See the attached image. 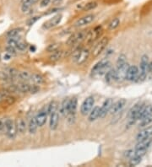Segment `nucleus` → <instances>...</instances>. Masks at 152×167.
<instances>
[{
  "instance_id": "a211bd4d",
  "label": "nucleus",
  "mask_w": 152,
  "mask_h": 167,
  "mask_svg": "<svg viewBox=\"0 0 152 167\" xmlns=\"http://www.w3.org/2000/svg\"><path fill=\"white\" fill-rule=\"evenodd\" d=\"M89 56H90V50L87 48H82V50H81V52L79 53L78 58L76 59L75 63L77 64H79V65L83 64L84 63H86L88 60Z\"/></svg>"
},
{
  "instance_id": "2eb2a0df",
  "label": "nucleus",
  "mask_w": 152,
  "mask_h": 167,
  "mask_svg": "<svg viewBox=\"0 0 152 167\" xmlns=\"http://www.w3.org/2000/svg\"><path fill=\"white\" fill-rule=\"evenodd\" d=\"M128 67H129V65L127 63L126 64L116 69V75H117V80L118 81H122L123 79H125Z\"/></svg>"
},
{
  "instance_id": "de8ad7c7",
  "label": "nucleus",
  "mask_w": 152,
  "mask_h": 167,
  "mask_svg": "<svg viewBox=\"0 0 152 167\" xmlns=\"http://www.w3.org/2000/svg\"><path fill=\"white\" fill-rule=\"evenodd\" d=\"M125 155H126V157L130 159V158H132V157L134 155V149H129V150H128L127 152H126Z\"/></svg>"
},
{
  "instance_id": "f03ea898",
  "label": "nucleus",
  "mask_w": 152,
  "mask_h": 167,
  "mask_svg": "<svg viewBox=\"0 0 152 167\" xmlns=\"http://www.w3.org/2000/svg\"><path fill=\"white\" fill-rule=\"evenodd\" d=\"M149 69H150V63H149L148 57L146 55H143L140 60V70L137 80L138 81L144 80L147 76Z\"/></svg>"
},
{
  "instance_id": "6ab92c4d",
  "label": "nucleus",
  "mask_w": 152,
  "mask_h": 167,
  "mask_svg": "<svg viewBox=\"0 0 152 167\" xmlns=\"http://www.w3.org/2000/svg\"><path fill=\"white\" fill-rule=\"evenodd\" d=\"M58 122H59V115L57 111H55L50 115L49 126L52 130H55L58 127Z\"/></svg>"
},
{
  "instance_id": "4468645a",
  "label": "nucleus",
  "mask_w": 152,
  "mask_h": 167,
  "mask_svg": "<svg viewBox=\"0 0 152 167\" xmlns=\"http://www.w3.org/2000/svg\"><path fill=\"white\" fill-rule=\"evenodd\" d=\"M47 116H48V113H47L46 108L41 110L37 113V115L36 116V120H37L38 127H42L45 124L47 119Z\"/></svg>"
},
{
  "instance_id": "aec40b11",
  "label": "nucleus",
  "mask_w": 152,
  "mask_h": 167,
  "mask_svg": "<svg viewBox=\"0 0 152 167\" xmlns=\"http://www.w3.org/2000/svg\"><path fill=\"white\" fill-rule=\"evenodd\" d=\"M69 108H70V100L69 99H64L62 101L60 106H59V113L62 116H68Z\"/></svg>"
},
{
  "instance_id": "f257e3e1",
  "label": "nucleus",
  "mask_w": 152,
  "mask_h": 167,
  "mask_svg": "<svg viewBox=\"0 0 152 167\" xmlns=\"http://www.w3.org/2000/svg\"><path fill=\"white\" fill-rule=\"evenodd\" d=\"M151 143V138H148V139H144V140L139 141V143L136 144L135 149H134V155H138V156L143 157L145 155L147 149L150 147Z\"/></svg>"
},
{
  "instance_id": "4be33fe9",
  "label": "nucleus",
  "mask_w": 152,
  "mask_h": 167,
  "mask_svg": "<svg viewBox=\"0 0 152 167\" xmlns=\"http://www.w3.org/2000/svg\"><path fill=\"white\" fill-rule=\"evenodd\" d=\"M99 114H100V107L99 106H95L92 108L91 112L89 113L88 116V120L89 122H94L99 117Z\"/></svg>"
},
{
  "instance_id": "b1692460",
  "label": "nucleus",
  "mask_w": 152,
  "mask_h": 167,
  "mask_svg": "<svg viewBox=\"0 0 152 167\" xmlns=\"http://www.w3.org/2000/svg\"><path fill=\"white\" fill-rule=\"evenodd\" d=\"M106 81L108 84H111L113 81H116L117 80V75H116V69H111L107 72L106 74Z\"/></svg>"
},
{
  "instance_id": "e433bc0d",
  "label": "nucleus",
  "mask_w": 152,
  "mask_h": 167,
  "mask_svg": "<svg viewBox=\"0 0 152 167\" xmlns=\"http://www.w3.org/2000/svg\"><path fill=\"white\" fill-rule=\"evenodd\" d=\"M22 31V29L21 28H15V29H12V30H10L9 31H8V33H7V37H8V38H12V37H16L20 33H21V31Z\"/></svg>"
},
{
  "instance_id": "ea45409f",
  "label": "nucleus",
  "mask_w": 152,
  "mask_h": 167,
  "mask_svg": "<svg viewBox=\"0 0 152 167\" xmlns=\"http://www.w3.org/2000/svg\"><path fill=\"white\" fill-rule=\"evenodd\" d=\"M18 40H17V37H12V38H9L8 40V45L11 46L13 47H17V45H18Z\"/></svg>"
},
{
  "instance_id": "c03bdc74",
  "label": "nucleus",
  "mask_w": 152,
  "mask_h": 167,
  "mask_svg": "<svg viewBox=\"0 0 152 167\" xmlns=\"http://www.w3.org/2000/svg\"><path fill=\"white\" fill-rule=\"evenodd\" d=\"M40 19V17L39 16H35V17H32V18H31L29 21H27V24L29 25V26H31V25H32V24H34L36 22H37L38 20Z\"/></svg>"
},
{
  "instance_id": "7ed1b4c3",
  "label": "nucleus",
  "mask_w": 152,
  "mask_h": 167,
  "mask_svg": "<svg viewBox=\"0 0 152 167\" xmlns=\"http://www.w3.org/2000/svg\"><path fill=\"white\" fill-rule=\"evenodd\" d=\"M87 34H88V32L86 31H79V32L74 33L73 35H71L69 37V39L67 41V45L74 46L77 43L81 42L85 39H86Z\"/></svg>"
},
{
  "instance_id": "37998d69",
  "label": "nucleus",
  "mask_w": 152,
  "mask_h": 167,
  "mask_svg": "<svg viewBox=\"0 0 152 167\" xmlns=\"http://www.w3.org/2000/svg\"><path fill=\"white\" fill-rule=\"evenodd\" d=\"M18 50H20V51H25V49L27 48V44L25 43V42H18V45H17L16 47Z\"/></svg>"
},
{
  "instance_id": "9d476101",
  "label": "nucleus",
  "mask_w": 152,
  "mask_h": 167,
  "mask_svg": "<svg viewBox=\"0 0 152 167\" xmlns=\"http://www.w3.org/2000/svg\"><path fill=\"white\" fill-rule=\"evenodd\" d=\"M140 73V70L137 66L132 65L128 67L125 79L128 81H136Z\"/></svg>"
},
{
  "instance_id": "2f4dec72",
  "label": "nucleus",
  "mask_w": 152,
  "mask_h": 167,
  "mask_svg": "<svg viewBox=\"0 0 152 167\" xmlns=\"http://www.w3.org/2000/svg\"><path fill=\"white\" fill-rule=\"evenodd\" d=\"M142 160V157L141 156H138V155H134L132 158L129 159V165L130 166H135L138 165L141 162Z\"/></svg>"
},
{
  "instance_id": "a19ab883",
  "label": "nucleus",
  "mask_w": 152,
  "mask_h": 167,
  "mask_svg": "<svg viewBox=\"0 0 152 167\" xmlns=\"http://www.w3.org/2000/svg\"><path fill=\"white\" fill-rule=\"evenodd\" d=\"M4 102L7 104V105H13L15 102V98L13 97V96H8V95H7L6 97L4 99Z\"/></svg>"
},
{
  "instance_id": "c9c22d12",
  "label": "nucleus",
  "mask_w": 152,
  "mask_h": 167,
  "mask_svg": "<svg viewBox=\"0 0 152 167\" xmlns=\"http://www.w3.org/2000/svg\"><path fill=\"white\" fill-rule=\"evenodd\" d=\"M119 24V19H118V18H115V19H113V20L109 23V24H108V29L111 30V31H113V30H115L116 28H118Z\"/></svg>"
},
{
  "instance_id": "79ce46f5",
  "label": "nucleus",
  "mask_w": 152,
  "mask_h": 167,
  "mask_svg": "<svg viewBox=\"0 0 152 167\" xmlns=\"http://www.w3.org/2000/svg\"><path fill=\"white\" fill-rule=\"evenodd\" d=\"M6 52L8 54H10V55H12V56H15V55H16V51H15V47H13L11 46H8V47H6Z\"/></svg>"
},
{
  "instance_id": "f8f14e48",
  "label": "nucleus",
  "mask_w": 152,
  "mask_h": 167,
  "mask_svg": "<svg viewBox=\"0 0 152 167\" xmlns=\"http://www.w3.org/2000/svg\"><path fill=\"white\" fill-rule=\"evenodd\" d=\"M127 103V101L125 99H120L118 101L113 103V105L112 106L111 110H110V113L112 115L118 114V112L122 111L123 109L124 108V106Z\"/></svg>"
},
{
  "instance_id": "a18cd8bd",
  "label": "nucleus",
  "mask_w": 152,
  "mask_h": 167,
  "mask_svg": "<svg viewBox=\"0 0 152 167\" xmlns=\"http://www.w3.org/2000/svg\"><path fill=\"white\" fill-rule=\"evenodd\" d=\"M39 87L37 85H31V90H30V93L31 94H36L39 91Z\"/></svg>"
},
{
  "instance_id": "c756f323",
  "label": "nucleus",
  "mask_w": 152,
  "mask_h": 167,
  "mask_svg": "<svg viewBox=\"0 0 152 167\" xmlns=\"http://www.w3.org/2000/svg\"><path fill=\"white\" fill-rule=\"evenodd\" d=\"M32 5L33 4L31 0H24L22 4H21V10H22V12L25 13L27 12V11H29L30 8H31Z\"/></svg>"
},
{
  "instance_id": "dca6fc26",
  "label": "nucleus",
  "mask_w": 152,
  "mask_h": 167,
  "mask_svg": "<svg viewBox=\"0 0 152 167\" xmlns=\"http://www.w3.org/2000/svg\"><path fill=\"white\" fill-rule=\"evenodd\" d=\"M152 136V126L145 127L142 131H140V133L136 136V139L137 141H141L144 139H148V138H151Z\"/></svg>"
},
{
  "instance_id": "ddd939ff",
  "label": "nucleus",
  "mask_w": 152,
  "mask_h": 167,
  "mask_svg": "<svg viewBox=\"0 0 152 167\" xmlns=\"http://www.w3.org/2000/svg\"><path fill=\"white\" fill-rule=\"evenodd\" d=\"M95 20L94 14H87L86 16L79 19L78 21L74 23V27H82L85 25L91 24L92 21Z\"/></svg>"
},
{
  "instance_id": "423d86ee",
  "label": "nucleus",
  "mask_w": 152,
  "mask_h": 167,
  "mask_svg": "<svg viewBox=\"0 0 152 167\" xmlns=\"http://www.w3.org/2000/svg\"><path fill=\"white\" fill-rule=\"evenodd\" d=\"M4 127L6 130V134L8 139H15L16 134V125H15V122L11 119H7L4 122Z\"/></svg>"
},
{
  "instance_id": "09e8293b",
  "label": "nucleus",
  "mask_w": 152,
  "mask_h": 167,
  "mask_svg": "<svg viewBox=\"0 0 152 167\" xmlns=\"http://www.w3.org/2000/svg\"><path fill=\"white\" fill-rule=\"evenodd\" d=\"M10 57H11V55H10V54H8V53H7L6 55H4V59H6V60L10 59Z\"/></svg>"
},
{
  "instance_id": "58836bf2",
  "label": "nucleus",
  "mask_w": 152,
  "mask_h": 167,
  "mask_svg": "<svg viewBox=\"0 0 152 167\" xmlns=\"http://www.w3.org/2000/svg\"><path fill=\"white\" fill-rule=\"evenodd\" d=\"M60 47V43H53V44H50L47 47V51L50 52V53H53L58 50Z\"/></svg>"
},
{
  "instance_id": "393cba45",
  "label": "nucleus",
  "mask_w": 152,
  "mask_h": 167,
  "mask_svg": "<svg viewBox=\"0 0 152 167\" xmlns=\"http://www.w3.org/2000/svg\"><path fill=\"white\" fill-rule=\"evenodd\" d=\"M31 81H33V83L35 85H42V84L45 83L44 77L42 75H41V74H39V73H33L32 75H31Z\"/></svg>"
},
{
  "instance_id": "603ef678",
  "label": "nucleus",
  "mask_w": 152,
  "mask_h": 167,
  "mask_svg": "<svg viewBox=\"0 0 152 167\" xmlns=\"http://www.w3.org/2000/svg\"><path fill=\"white\" fill-rule=\"evenodd\" d=\"M31 3H32V4L34 5L35 4H37V3L38 2V1H39V0H31Z\"/></svg>"
},
{
  "instance_id": "c85d7f7f",
  "label": "nucleus",
  "mask_w": 152,
  "mask_h": 167,
  "mask_svg": "<svg viewBox=\"0 0 152 167\" xmlns=\"http://www.w3.org/2000/svg\"><path fill=\"white\" fill-rule=\"evenodd\" d=\"M112 67H111V63L108 62L107 63H106L105 65L103 66L102 68L101 69L99 70L98 73H96V75L95 76H102V75H105L106 73L109 71V70L111 69Z\"/></svg>"
},
{
  "instance_id": "8fccbe9b",
  "label": "nucleus",
  "mask_w": 152,
  "mask_h": 167,
  "mask_svg": "<svg viewBox=\"0 0 152 167\" xmlns=\"http://www.w3.org/2000/svg\"><path fill=\"white\" fill-rule=\"evenodd\" d=\"M4 127V122H3L1 120H0V131L3 129V127Z\"/></svg>"
},
{
  "instance_id": "39448f33",
  "label": "nucleus",
  "mask_w": 152,
  "mask_h": 167,
  "mask_svg": "<svg viewBox=\"0 0 152 167\" xmlns=\"http://www.w3.org/2000/svg\"><path fill=\"white\" fill-rule=\"evenodd\" d=\"M95 104V100L93 96H89L87 97L81 105L80 107V112L83 116H86L89 115V113L91 112V111L93 108V106Z\"/></svg>"
},
{
  "instance_id": "4c0bfd02",
  "label": "nucleus",
  "mask_w": 152,
  "mask_h": 167,
  "mask_svg": "<svg viewBox=\"0 0 152 167\" xmlns=\"http://www.w3.org/2000/svg\"><path fill=\"white\" fill-rule=\"evenodd\" d=\"M18 78H20V79L23 80V81H28L31 79V75L28 72H25V71H23V72H21L18 74Z\"/></svg>"
},
{
  "instance_id": "0eeeda50",
  "label": "nucleus",
  "mask_w": 152,
  "mask_h": 167,
  "mask_svg": "<svg viewBox=\"0 0 152 167\" xmlns=\"http://www.w3.org/2000/svg\"><path fill=\"white\" fill-rule=\"evenodd\" d=\"M108 42H109V38L108 37H103V38H102L98 43L95 45L94 50L92 52L93 57H98L100 54H102L103 51L105 50V48L107 47Z\"/></svg>"
},
{
  "instance_id": "bb28decb",
  "label": "nucleus",
  "mask_w": 152,
  "mask_h": 167,
  "mask_svg": "<svg viewBox=\"0 0 152 167\" xmlns=\"http://www.w3.org/2000/svg\"><path fill=\"white\" fill-rule=\"evenodd\" d=\"M63 52L62 50H59V49L57 50V51H55V52H53V53L50 55L49 60L52 62L58 61L63 57Z\"/></svg>"
},
{
  "instance_id": "cd10ccee",
  "label": "nucleus",
  "mask_w": 152,
  "mask_h": 167,
  "mask_svg": "<svg viewBox=\"0 0 152 167\" xmlns=\"http://www.w3.org/2000/svg\"><path fill=\"white\" fill-rule=\"evenodd\" d=\"M17 90L19 92H22V93H27V92H30V90H31V85L29 84H26L25 82H23V83H21L19 85H17Z\"/></svg>"
},
{
  "instance_id": "6e6552de",
  "label": "nucleus",
  "mask_w": 152,
  "mask_h": 167,
  "mask_svg": "<svg viewBox=\"0 0 152 167\" xmlns=\"http://www.w3.org/2000/svg\"><path fill=\"white\" fill-rule=\"evenodd\" d=\"M77 106H78V101L76 98H73L70 100V108H69V114H68V121L72 123L74 122L75 118V113L77 110Z\"/></svg>"
},
{
  "instance_id": "f704fd0d",
  "label": "nucleus",
  "mask_w": 152,
  "mask_h": 167,
  "mask_svg": "<svg viewBox=\"0 0 152 167\" xmlns=\"http://www.w3.org/2000/svg\"><path fill=\"white\" fill-rule=\"evenodd\" d=\"M97 5L98 4L96 3V2H95V1H92V2H89V3H87L85 6H84V8H83V10L84 11H89V10H92V9H94L97 7Z\"/></svg>"
},
{
  "instance_id": "9b49d317",
  "label": "nucleus",
  "mask_w": 152,
  "mask_h": 167,
  "mask_svg": "<svg viewBox=\"0 0 152 167\" xmlns=\"http://www.w3.org/2000/svg\"><path fill=\"white\" fill-rule=\"evenodd\" d=\"M101 33H102V26H97V27L93 29L91 31H89L86 37L87 43L90 44V43L94 42L101 35Z\"/></svg>"
},
{
  "instance_id": "72a5a7b5",
  "label": "nucleus",
  "mask_w": 152,
  "mask_h": 167,
  "mask_svg": "<svg viewBox=\"0 0 152 167\" xmlns=\"http://www.w3.org/2000/svg\"><path fill=\"white\" fill-rule=\"evenodd\" d=\"M126 63H127V57L124 54H120L119 57H118V60H117V68L121 67Z\"/></svg>"
},
{
  "instance_id": "473e14b6",
  "label": "nucleus",
  "mask_w": 152,
  "mask_h": 167,
  "mask_svg": "<svg viewBox=\"0 0 152 167\" xmlns=\"http://www.w3.org/2000/svg\"><path fill=\"white\" fill-rule=\"evenodd\" d=\"M151 122H152V114L148 116V117H144V118H143L142 120H140V127H147L149 126Z\"/></svg>"
},
{
  "instance_id": "f3484780",
  "label": "nucleus",
  "mask_w": 152,
  "mask_h": 167,
  "mask_svg": "<svg viewBox=\"0 0 152 167\" xmlns=\"http://www.w3.org/2000/svg\"><path fill=\"white\" fill-rule=\"evenodd\" d=\"M62 14H58V15H56V16L53 17L51 20L47 21V22H46L44 25H43V28L47 29V30H48V29L53 28V27H55L56 25H58L62 21Z\"/></svg>"
},
{
  "instance_id": "3c124183",
  "label": "nucleus",
  "mask_w": 152,
  "mask_h": 167,
  "mask_svg": "<svg viewBox=\"0 0 152 167\" xmlns=\"http://www.w3.org/2000/svg\"><path fill=\"white\" fill-rule=\"evenodd\" d=\"M62 0H53V3L54 4H59V3H61Z\"/></svg>"
},
{
  "instance_id": "5701e85b",
  "label": "nucleus",
  "mask_w": 152,
  "mask_h": 167,
  "mask_svg": "<svg viewBox=\"0 0 152 167\" xmlns=\"http://www.w3.org/2000/svg\"><path fill=\"white\" fill-rule=\"evenodd\" d=\"M26 122L24 119L19 118L16 122V129L18 133H25L26 131Z\"/></svg>"
},
{
  "instance_id": "a878e982",
  "label": "nucleus",
  "mask_w": 152,
  "mask_h": 167,
  "mask_svg": "<svg viewBox=\"0 0 152 167\" xmlns=\"http://www.w3.org/2000/svg\"><path fill=\"white\" fill-rule=\"evenodd\" d=\"M37 127H38V125H37V120H36V117H31L30 120L29 124H28V131L31 134H34L37 132Z\"/></svg>"
},
{
  "instance_id": "20e7f679",
  "label": "nucleus",
  "mask_w": 152,
  "mask_h": 167,
  "mask_svg": "<svg viewBox=\"0 0 152 167\" xmlns=\"http://www.w3.org/2000/svg\"><path fill=\"white\" fill-rule=\"evenodd\" d=\"M142 103H137L136 105L132 107L128 113V123L129 125L134 124V122L139 118V114H140V111L142 106Z\"/></svg>"
},
{
  "instance_id": "1a4fd4ad",
  "label": "nucleus",
  "mask_w": 152,
  "mask_h": 167,
  "mask_svg": "<svg viewBox=\"0 0 152 167\" xmlns=\"http://www.w3.org/2000/svg\"><path fill=\"white\" fill-rule=\"evenodd\" d=\"M112 105H113V101H112V99H111V98L107 99L102 104V107L100 108L99 117H100V118H104V117L110 112V110H111Z\"/></svg>"
},
{
  "instance_id": "49530a36",
  "label": "nucleus",
  "mask_w": 152,
  "mask_h": 167,
  "mask_svg": "<svg viewBox=\"0 0 152 167\" xmlns=\"http://www.w3.org/2000/svg\"><path fill=\"white\" fill-rule=\"evenodd\" d=\"M50 2H51V0H41L40 6H41V8L47 7V6H48V5H49Z\"/></svg>"
},
{
  "instance_id": "412c9836",
  "label": "nucleus",
  "mask_w": 152,
  "mask_h": 167,
  "mask_svg": "<svg viewBox=\"0 0 152 167\" xmlns=\"http://www.w3.org/2000/svg\"><path fill=\"white\" fill-rule=\"evenodd\" d=\"M108 59L107 58H103V59H102L101 61H99L92 68V69H91V74L93 75V76H95L96 75V73H98V71L102 68L103 66L105 65L106 63H108Z\"/></svg>"
},
{
  "instance_id": "864d4df0",
  "label": "nucleus",
  "mask_w": 152,
  "mask_h": 167,
  "mask_svg": "<svg viewBox=\"0 0 152 167\" xmlns=\"http://www.w3.org/2000/svg\"><path fill=\"white\" fill-rule=\"evenodd\" d=\"M0 60H1V56H0Z\"/></svg>"
},
{
  "instance_id": "7c9ffc66",
  "label": "nucleus",
  "mask_w": 152,
  "mask_h": 167,
  "mask_svg": "<svg viewBox=\"0 0 152 167\" xmlns=\"http://www.w3.org/2000/svg\"><path fill=\"white\" fill-rule=\"evenodd\" d=\"M47 113L48 115H51L52 113H53L55 111H57V109H58V104H57V102L53 101L50 103L48 106H47Z\"/></svg>"
}]
</instances>
